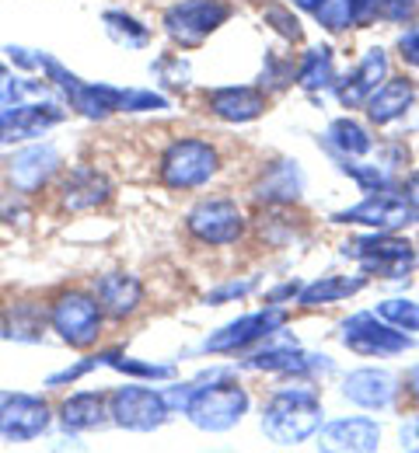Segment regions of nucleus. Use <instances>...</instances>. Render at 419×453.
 I'll return each instance as SVG.
<instances>
[{"label": "nucleus", "instance_id": "a878e982", "mask_svg": "<svg viewBox=\"0 0 419 453\" xmlns=\"http://www.w3.org/2000/svg\"><path fill=\"white\" fill-rule=\"evenodd\" d=\"M50 325V307L35 300H18L4 311V335L14 342H39Z\"/></svg>", "mask_w": 419, "mask_h": 453}, {"label": "nucleus", "instance_id": "a211bd4d", "mask_svg": "<svg viewBox=\"0 0 419 453\" xmlns=\"http://www.w3.org/2000/svg\"><path fill=\"white\" fill-rule=\"evenodd\" d=\"M343 397L353 401L357 408H367V411H384L399 397V377L392 370H377V366L353 370L343 380Z\"/></svg>", "mask_w": 419, "mask_h": 453}, {"label": "nucleus", "instance_id": "473e14b6", "mask_svg": "<svg viewBox=\"0 0 419 453\" xmlns=\"http://www.w3.org/2000/svg\"><path fill=\"white\" fill-rule=\"evenodd\" d=\"M377 318H384L388 325H395L402 332H419V300H406V296L381 300L377 303Z\"/></svg>", "mask_w": 419, "mask_h": 453}, {"label": "nucleus", "instance_id": "4468645a", "mask_svg": "<svg viewBox=\"0 0 419 453\" xmlns=\"http://www.w3.org/2000/svg\"><path fill=\"white\" fill-rule=\"evenodd\" d=\"M50 404L35 395H7L0 401V436L7 443L39 440L50 429Z\"/></svg>", "mask_w": 419, "mask_h": 453}, {"label": "nucleus", "instance_id": "5701e85b", "mask_svg": "<svg viewBox=\"0 0 419 453\" xmlns=\"http://www.w3.org/2000/svg\"><path fill=\"white\" fill-rule=\"evenodd\" d=\"M413 102H416V84L409 81V77H388L370 98H367V119L374 122V126H392V122H399L402 115L413 109Z\"/></svg>", "mask_w": 419, "mask_h": 453}, {"label": "nucleus", "instance_id": "f257e3e1", "mask_svg": "<svg viewBox=\"0 0 419 453\" xmlns=\"http://www.w3.org/2000/svg\"><path fill=\"white\" fill-rule=\"evenodd\" d=\"M325 426V408L311 388H280L262 408V429L280 447H298L318 436Z\"/></svg>", "mask_w": 419, "mask_h": 453}, {"label": "nucleus", "instance_id": "c03bdc74", "mask_svg": "<svg viewBox=\"0 0 419 453\" xmlns=\"http://www.w3.org/2000/svg\"><path fill=\"white\" fill-rule=\"evenodd\" d=\"M374 7H377V0H357V25H367L374 18Z\"/></svg>", "mask_w": 419, "mask_h": 453}, {"label": "nucleus", "instance_id": "c756f323", "mask_svg": "<svg viewBox=\"0 0 419 453\" xmlns=\"http://www.w3.org/2000/svg\"><path fill=\"white\" fill-rule=\"evenodd\" d=\"M291 4L307 11L325 32H346L357 25V0H291Z\"/></svg>", "mask_w": 419, "mask_h": 453}, {"label": "nucleus", "instance_id": "bb28decb", "mask_svg": "<svg viewBox=\"0 0 419 453\" xmlns=\"http://www.w3.org/2000/svg\"><path fill=\"white\" fill-rule=\"evenodd\" d=\"M367 283H370L367 276H322V280H314V283H307L300 289L298 303L300 307H329V303L357 296Z\"/></svg>", "mask_w": 419, "mask_h": 453}, {"label": "nucleus", "instance_id": "c9c22d12", "mask_svg": "<svg viewBox=\"0 0 419 453\" xmlns=\"http://www.w3.org/2000/svg\"><path fill=\"white\" fill-rule=\"evenodd\" d=\"M416 7H419V0H377L374 18H384V21H392V25H406V21H413Z\"/></svg>", "mask_w": 419, "mask_h": 453}, {"label": "nucleus", "instance_id": "423d86ee", "mask_svg": "<svg viewBox=\"0 0 419 453\" xmlns=\"http://www.w3.org/2000/svg\"><path fill=\"white\" fill-rule=\"evenodd\" d=\"M35 70H43L46 81L70 102V109L81 112L84 119H109L113 112H120V88H113V84H84L77 73H70L60 59H53L50 53H35Z\"/></svg>", "mask_w": 419, "mask_h": 453}, {"label": "nucleus", "instance_id": "ea45409f", "mask_svg": "<svg viewBox=\"0 0 419 453\" xmlns=\"http://www.w3.org/2000/svg\"><path fill=\"white\" fill-rule=\"evenodd\" d=\"M399 443H402V450L419 453V415H413V418L402 422V429H399Z\"/></svg>", "mask_w": 419, "mask_h": 453}, {"label": "nucleus", "instance_id": "f03ea898", "mask_svg": "<svg viewBox=\"0 0 419 453\" xmlns=\"http://www.w3.org/2000/svg\"><path fill=\"white\" fill-rule=\"evenodd\" d=\"M248 404H252L248 391L241 388L238 380L210 373L199 384V391L192 395V401L185 404V415L203 433H228V429H235L241 418L248 415Z\"/></svg>", "mask_w": 419, "mask_h": 453}, {"label": "nucleus", "instance_id": "4c0bfd02", "mask_svg": "<svg viewBox=\"0 0 419 453\" xmlns=\"http://www.w3.org/2000/svg\"><path fill=\"white\" fill-rule=\"evenodd\" d=\"M154 70L165 77V84H172V88H185L189 81V66L182 63V59H161V63H154Z\"/></svg>", "mask_w": 419, "mask_h": 453}, {"label": "nucleus", "instance_id": "7c9ffc66", "mask_svg": "<svg viewBox=\"0 0 419 453\" xmlns=\"http://www.w3.org/2000/svg\"><path fill=\"white\" fill-rule=\"evenodd\" d=\"M102 363L126 373V377H133V380H172L175 377V366H168V363H140L133 356H122L120 349L102 352Z\"/></svg>", "mask_w": 419, "mask_h": 453}, {"label": "nucleus", "instance_id": "6e6552de", "mask_svg": "<svg viewBox=\"0 0 419 453\" xmlns=\"http://www.w3.org/2000/svg\"><path fill=\"white\" fill-rule=\"evenodd\" d=\"M172 418V404L165 391L144 388V384H126L109 395V422L126 433H154Z\"/></svg>", "mask_w": 419, "mask_h": 453}, {"label": "nucleus", "instance_id": "9d476101", "mask_svg": "<svg viewBox=\"0 0 419 453\" xmlns=\"http://www.w3.org/2000/svg\"><path fill=\"white\" fill-rule=\"evenodd\" d=\"M339 342L357 352V356H402L413 349V339L409 332L388 325L384 318L377 314H353L343 321V332H339Z\"/></svg>", "mask_w": 419, "mask_h": 453}, {"label": "nucleus", "instance_id": "dca6fc26", "mask_svg": "<svg viewBox=\"0 0 419 453\" xmlns=\"http://www.w3.org/2000/svg\"><path fill=\"white\" fill-rule=\"evenodd\" d=\"M63 213H91L113 199V181L98 168H74L57 188Z\"/></svg>", "mask_w": 419, "mask_h": 453}, {"label": "nucleus", "instance_id": "20e7f679", "mask_svg": "<svg viewBox=\"0 0 419 453\" xmlns=\"http://www.w3.org/2000/svg\"><path fill=\"white\" fill-rule=\"evenodd\" d=\"M105 311L95 293L88 289H60L50 300V328L70 349H91L102 335Z\"/></svg>", "mask_w": 419, "mask_h": 453}, {"label": "nucleus", "instance_id": "aec40b11", "mask_svg": "<svg viewBox=\"0 0 419 453\" xmlns=\"http://www.w3.org/2000/svg\"><path fill=\"white\" fill-rule=\"evenodd\" d=\"M206 109L224 119V122H252L269 109V98L255 84H231V88H213L206 91Z\"/></svg>", "mask_w": 419, "mask_h": 453}, {"label": "nucleus", "instance_id": "0eeeda50", "mask_svg": "<svg viewBox=\"0 0 419 453\" xmlns=\"http://www.w3.org/2000/svg\"><path fill=\"white\" fill-rule=\"evenodd\" d=\"M231 4L228 0H179L165 11V32L182 50L203 46L221 25H228Z\"/></svg>", "mask_w": 419, "mask_h": 453}, {"label": "nucleus", "instance_id": "6ab92c4d", "mask_svg": "<svg viewBox=\"0 0 419 453\" xmlns=\"http://www.w3.org/2000/svg\"><path fill=\"white\" fill-rule=\"evenodd\" d=\"M388 77H392V73H388V53H384L381 46H374V50H367V57L357 63V70H353L346 81L336 84V98H339L343 109H363L367 98H370Z\"/></svg>", "mask_w": 419, "mask_h": 453}, {"label": "nucleus", "instance_id": "7ed1b4c3", "mask_svg": "<svg viewBox=\"0 0 419 453\" xmlns=\"http://www.w3.org/2000/svg\"><path fill=\"white\" fill-rule=\"evenodd\" d=\"M343 255L357 262L363 276H381V280H409V273L416 269L413 241L399 237L395 230H374L363 237H350L343 244Z\"/></svg>", "mask_w": 419, "mask_h": 453}, {"label": "nucleus", "instance_id": "72a5a7b5", "mask_svg": "<svg viewBox=\"0 0 419 453\" xmlns=\"http://www.w3.org/2000/svg\"><path fill=\"white\" fill-rule=\"evenodd\" d=\"M262 21L273 25V32H280L287 42H300V39H304L300 18L291 7H283V4H266V7H262Z\"/></svg>", "mask_w": 419, "mask_h": 453}, {"label": "nucleus", "instance_id": "1a4fd4ad", "mask_svg": "<svg viewBox=\"0 0 419 453\" xmlns=\"http://www.w3.org/2000/svg\"><path fill=\"white\" fill-rule=\"evenodd\" d=\"M283 325H287V311L280 303H269V307H262L255 314H244L238 321L210 332L199 345V352H206V356H235V352L252 349L255 342L273 339Z\"/></svg>", "mask_w": 419, "mask_h": 453}, {"label": "nucleus", "instance_id": "37998d69", "mask_svg": "<svg viewBox=\"0 0 419 453\" xmlns=\"http://www.w3.org/2000/svg\"><path fill=\"white\" fill-rule=\"evenodd\" d=\"M300 289H304L300 283H283L280 289H273V293H269V303H280V300H287V296H298Z\"/></svg>", "mask_w": 419, "mask_h": 453}, {"label": "nucleus", "instance_id": "393cba45", "mask_svg": "<svg viewBox=\"0 0 419 453\" xmlns=\"http://www.w3.org/2000/svg\"><path fill=\"white\" fill-rule=\"evenodd\" d=\"M109 422V395L77 391L60 404V426L66 433H91Z\"/></svg>", "mask_w": 419, "mask_h": 453}, {"label": "nucleus", "instance_id": "e433bc0d", "mask_svg": "<svg viewBox=\"0 0 419 453\" xmlns=\"http://www.w3.org/2000/svg\"><path fill=\"white\" fill-rule=\"evenodd\" d=\"M98 366H105L102 363V352L98 356H88V359H81L77 366H66V370H60V373H53L50 380H46V388H60V384H77L84 373H91V370H98Z\"/></svg>", "mask_w": 419, "mask_h": 453}, {"label": "nucleus", "instance_id": "a18cd8bd", "mask_svg": "<svg viewBox=\"0 0 419 453\" xmlns=\"http://www.w3.org/2000/svg\"><path fill=\"white\" fill-rule=\"evenodd\" d=\"M406 391H409V397L419 404V363L409 370V373H406Z\"/></svg>", "mask_w": 419, "mask_h": 453}, {"label": "nucleus", "instance_id": "412c9836", "mask_svg": "<svg viewBox=\"0 0 419 453\" xmlns=\"http://www.w3.org/2000/svg\"><path fill=\"white\" fill-rule=\"evenodd\" d=\"M57 171H60V154H57V147H50V143H43V147H25V150L14 154V161H11V185H14L18 192L32 196V192H39Z\"/></svg>", "mask_w": 419, "mask_h": 453}, {"label": "nucleus", "instance_id": "c85d7f7f", "mask_svg": "<svg viewBox=\"0 0 419 453\" xmlns=\"http://www.w3.org/2000/svg\"><path fill=\"white\" fill-rule=\"evenodd\" d=\"M325 143L332 147L336 157H363L374 150V136L367 133V126H360L357 119H336L325 133Z\"/></svg>", "mask_w": 419, "mask_h": 453}, {"label": "nucleus", "instance_id": "ddd939ff", "mask_svg": "<svg viewBox=\"0 0 419 453\" xmlns=\"http://www.w3.org/2000/svg\"><path fill=\"white\" fill-rule=\"evenodd\" d=\"M244 370H255V373H280V377H318V373H329L332 370V359L329 356H314V352H304L298 342H283V345H266L259 352H252L244 359Z\"/></svg>", "mask_w": 419, "mask_h": 453}, {"label": "nucleus", "instance_id": "b1692460", "mask_svg": "<svg viewBox=\"0 0 419 453\" xmlns=\"http://www.w3.org/2000/svg\"><path fill=\"white\" fill-rule=\"evenodd\" d=\"M255 203H266V206H291L298 203L300 192H304V174H300L298 161H276L269 165L266 174L255 181Z\"/></svg>", "mask_w": 419, "mask_h": 453}, {"label": "nucleus", "instance_id": "58836bf2", "mask_svg": "<svg viewBox=\"0 0 419 453\" xmlns=\"http://www.w3.org/2000/svg\"><path fill=\"white\" fill-rule=\"evenodd\" d=\"M399 57L406 59L409 66H419V25L406 28V32L399 35Z\"/></svg>", "mask_w": 419, "mask_h": 453}, {"label": "nucleus", "instance_id": "39448f33", "mask_svg": "<svg viewBox=\"0 0 419 453\" xmlns=\"http://www.w3.org/2000/svg\"><path fill=\"white\" fill-rule=\"evenodd\" d=\"M221 171V154L210 140H196V136H182L175 143L165 147L161 161H158V178L165 188H199L206 185L213 174Z\"/></svg>", "mask_w": 419, "mask_h": 453}, {"label": "nucleus", "instance_id": "79ce46f5", "mask_svg": "<svg viewBox=\"0 0 419 453\" xmlns=\"http://www.w3.org/2000/svg\"><path fill=\"white\" fill-rule=\"evenodd\" d=\"M399 192H402V199L413 206V213L419 217V168L413 171V174H409L402 185H399Z\"/></svg>", "mask_w": 419, "mask_h": 453}, {"label": "nucleus", "instance_id": "a19ab883", "mask_svg": "<svg viewBox=\"0 0 419 453\" xmlns=\"http://www.w3.org/2000/svg\"><path fill=\"white\" fill-rule=\"evenodd\" d=\"M252 286H255V283H228V286H221V289H213V293L206 296V303H224V300L244 296V293H252Z\"/></svg>", "mask_w": 419, "mask_h": 453}, {"label": "nucleus", "instance_id": "f8f14e48", "mask_svg": "<svg viewBox=\"0 0 419 453\" xmlns=\"http://www.w3.org/2000/svg\"><path fill=\"white\" fill-rule=\"evenodd\" d=\"M413 220H416V213L402 199L399 188L370 192L357 206L332 213V224H357V226H370V230H399V226L413 224Z\"/></svg>", "mask_w": 419, "mask_h": 453}, {"label": "nucleus", "instance_id": "4be33fe9", "mask_svg": "<svg viewBox=\"0 0 419 453\" xmlns=\"http://www.w3.org/2000/svg\"><path fill=\"white\" fill-rule=\"evenodd\" d=\"M95 296L105 311V318H116V321H126L140 311L144 303V286L136 276L129 273H105L95 280Z\"/></svg>", "mask_w": 419, "mask_h": 453}, {"label": "nucleus", "instance_id": "9b49d317", "mask_svg": "<svg viewBox=\"0 0 419 453\" xmlns=\"http://www.w3.org/2000/svg\"><path fill=\"white\" fill-rule=\"evenodd\" d=\"M185 230L199 241V244H210V248H224V244H235L244 234V213L238 210V203L231 199H203L189 210L185 217Z\"/></svg>", "mask_w": 419, "mask_h": 453}, {"label": "nucleus", "instance_id": "f704fd0d", "mask_svg": "<svg viewBox=\"0 0 419 453\" xmlns=\"http://www.w3.org/2000/svg\"><path fill=\"white\" fill-rule=\"evenodd\" d=\"M165 109H168V98L158 95V91H144V88H126L122 91L120 112H165Z\"/></svg>", "mask_w": 419, "mask_h": 453}, {"label": "nucleus", "instance_id": "cd10ccee", "mask_svg": "<svg viewBox=\"0 0 419 453\" xmlns=\"http://www.w3.org/2000/svg\"><path fill=\"white\" fill-rule=\"evenodd\" d=\"M294 81H298L307 95H318V91L336 88V57H332V50L329 46L307 50L304 59H300L298 73H294Z\"/></svg>", "mask_w": 419, "mask_h": 453}, {"label": "nucleus", "instance_id": "2eb2a0df", "mask_svg": "<svg viewBox=\"0 0 419 453\" xmlns=\"http://www.w3.org/2000/svg\"><path fill=\"white\" fill-rule=\"evenodd\" d=\"M63 119H66V109L57 105V102H21V105H7V109H0V143L43 136L46 129H53Z\"/></svg>", "mask_w": 419, "mask_h": 453}, {"label": "nucleus", "instance_id": "f3484780", "mask_svg": "<svg viewBox=\"0 0 419 453\" xmlns=\"http://www.w3.org/2000/svg\"><path fill=\"white\" fill-rule=\"evenodd\" d=\"M318 450L374 453L381 450V426L374 418H336L318 429Z\"/></svg>", "mask_w": 419, "mask_h": 453}, {"label": "nucleus", "instance_id": "2f4dec72", "mask_svg": "<svg viewBox=\"0 0 419 453\" xmlns=\"http://www.w3.org/2000/svg\"><path fill=\"white\" fill-rule=\"evenodd\" d=\"M102 21H105V32L113 35V42H120V46H126V50H144V46L151 42L147 25H140L133 14L105 11V14H102Z\"/></svg>", "mask_w": 419, "mask_h": 453}]
</instances>
